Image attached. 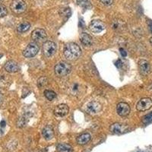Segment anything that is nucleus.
<instances>
[{
  "instance_id": "obj_12",
  "label": "nucleus",
  "mask_w": 152,
  "mask_h": 152,
  "mask_svg": "<svg viewBox=\"0 0 152 152\" xmlns=\"http://www.w3.org/2000/svg\"><path fill=\"white\" fill-rule=\"evenodd\" d=\"M4 69L9 73H15L19 71V66L15 61L9 60L5 64Z\"/></svg>"
},
{
  "instance_id": "obj_3",
  "label": "nucleus",
  "mask_w": 152,
  "mask_h": 152,
  "mask_svg": "<svg viewBox=\"0 0 152 152\" xmlns=\"http://www.w3.org/2000/svg\"><path fill=\"white\" fill-rule=\"evenodd\" d=\"M39 49V46L37 44L36 42L30 43L23 51V56L26 58H32L37 54Z\"/></svg>"
},
{
  "instance_id": "obj_34",
  "label": "nucleus",
  "mask_w": 152,
  "mask_h": 152,
  "mask_svg": "<svg viewBox=\"0 0 152 152\" xmlns=\"http://www.w3.org/2000/svg\"><path fill=\"white\" fill-rule=\"evenodd\" d=\"M2 56V54H0V59H1V57Z\"/></svg>"
},
{
  "instance_id": "obj_27",
  "label": "nucleus",
  "mask_w": 152,
  "mask_h": 152,
  "mask_svg": "<svg viewBox=\"0 0 152 152\" xmlns=\"http://www.w3.org/2000/svg\"><path fill=\"white\" fill-rule=\"evenodd\" d=\"M100 2L105 5H110L113 4V0H100Z\"/></svg>"
},
{
  "instance_id": "obj_14",
  "label": "nucleus",
  "mask_w": 152,
  "mask_h": 152,
  "mask_svg": "<svg viewBox=\"0 0 152 152\" xmlns=\"http://www.w3.org/2000/svg\"><path fill=\"white\" fill-rule=\"evenodd\" d=\"M138 67H139L140 72L144 75H147L151 71V66L149 62L145 59H142L138 62Z\"/></svg>"
},
{
  "instance_id": "obj_23",
  "label": "nucleus",
  "mask_w": 152,
  "mask_h": 152,
  "mask_svg": "<svg viewBox=\"0 0 152 152\" xmlns=\"http://www.w3.org/2000/svg\"><path fill=\"white\" fill-rule=\"evenodd\" d=\"M152 122V112L150 113L145 115L143 118H142V123L145 124H148V123H151Z\"/></svg>"
},
{
  "instance_id": "obj_20",
  "label": "nucleus",
  "mask_w": 152,
  "mask_h": 152,
  "mask_svg": "<svg viewBox=\"0 0 152 152\" xmlns=\"http://www.w3.org/2000/svg\"><path fill=\"white\" fill-rule=\"evenodd\" d=\"M44 95H45V97H47V100H53V99L56 98V94L54 91H53L50 90L44 91Z\"/></svg>"
},
{
  "instance_id": "obj_33",
  "label": "nucleus",
  "mask_w": 152,
  "mask_h": 152,
  "mask_svg": "<svg viewBox=\"0 0 152 152\" xmlns=\"http://www.w3.org/2000/svg\"><path fill=\"white\" fill-rule=\"evenodd\" d=\"M150 43H151V44L152 45V37L150 38Z\"/></svg>"
},
{
  "instance_id": "obj_11",
  "label": "nucleus",
  "mask_w": 152,
  "mask_h": 152,
  "mask_svg": "<svg viewBox=\"0 0 152 152\" xmlns=\"http://www.w3.org/2000/svg\"><path fill=\"white\" fill-rule=\"evenodd\" d=\"M116 112L120 116H128L130 113V107L128 104L124 102H120L117 104Z\"/></svg>"
},
{
  "instance_id": "obj_17",
  "label": "nucleus",
  "mask_w": 152,
  "mask_h": 152,
  "mask_svg": "<svg viewBox=\"0 0 152 152\" xmlns=\"http://www.w3.org/2000/svg\"><path fill=\"white\" fill-rule=\"evenodd\" d=\"M80 40L85 46H91L92 44V37L87 33H82L80 35Z\"/></svg>"
},
{
  "instance_id": "obj_22",
  "label": "nucleus",
  "mask_w": 152,
  "mask_h": 152,
  "mask_svg": "<svg viewBox=\"0 0 152 152\" xmlns=\"http://www.w3.org/2000/svg\"><path fill=\"white\" fill-rule=\"evenodd\" d=\"M47 78L45 77H41L40 78H39V80L37 81V86L40 88H43V87L46 86L47 85Z\"/></svg>"
},
{
  "instance_id": "obj_24",
  "label": "nucleus",
  "mask_w": 152,
  "mask_h": 152,
  "mask_svg": "<svg viewBox=\"0 0 152 152\" xmlns=\"http://www.w3.org/2000/svg\"><path fill=\"white\" fill-rule=\"evenodd\" d=\"M8 13V11L5 5L0 4V18L5 17Z\"/></svg>"
},
{
  "instance_id": "obj_28",
  "label": "nucleus",
  "mask_w": 152,
  "mask_h": 152,
  "mask_svg": "<svg viewBox=\"0 0 152 152\" xmlns=\"http://www.w3.org/2000/svg\"><path fill=\"white\" fill-rule=\"evenodd\" d=\"M119 50H120V53H121V55L123 56V57H126V55H127V53H126V51H125V50H123V49H122V48L119 49Z\"/></svg>"
},
{
  "instance_id": "obj_19",
  "label": "nucleus",
  "mask_w": 152,
  "mask_h": 152,
  "mask_svg": "<svg viewBox=\"0 0 152 152\" xmlns=\"http://www.w3.org/2000/svg\"><path fill=\"white\" fill-rule=\"evenodd\" d=\"M30 28H31V24L27 22V21H24V22H22L20 24H18L17 30L19 33H24V32L28 31L30 29Z\"/></svg>"
},
{
  "instance_id": "obj_2",
  "label": "nucleus",
  "mask_w": 152,
  "mask_h": 152,
  "mask_svg": "<svg viewBox=\"0 0 152 152\" xmlns=\"http://www.w3.org/2000/svg\"><path fill=\"white\" fill-rule=\"evenodd\" d=\"M72 70L71 65L66 62H60L55 66L54 71L56 75L59 77H63L70 73Z\"/></svg>"
},
{
  "instance_id": "obj_35",
  "label": "nucleus",
  "mask_w": 152,
  "mask_h": 152,
  "mask_svg": "<svg viewBox=\"0 0 152 152\" xmlns=\"http://www.w3.org/2000/svg\"><path fill=\"white\" fill-rule=\"evenodd\" d=\"M138 152H144V151H138Z\"/></svg>"
},
{
  "instance_id": "obj_9",
  "label": "nucleus",
  "mask_w": 152,
  "mask_h": 152,
  "mask_svg": "<svg viewBox=\"0 0 152 152\" xmlns=\"http://www.w3.org/2000/svg\"><path fill=\"white\" fill-rule=\"evenodd\" d=\"M31 38L34 40L35 42H42L47 39V34L46 31L41 28H37L31 34Z\"/></svg>"
},
{
  "instance_id": "obj_25",
  "label": "nucleus",
  "mask_w": 152,
  "mask_h": 152,
  "mask_svg": "<svg viewBox=\"0 0 152 152\" xmlns=\"http://www.w3.org/2000/svg\"><path fill=\"white\" fill-rule=\"evenodd\" d=\"M26 125V121H25V119L24 118H20L18 119L17 122V126L19 127V128H22L24 126Z\"/></svg>"
},
{
  "instance_id": "obj_32",
  "label": "nucleus",
  "mask_w": 152,
  "mask_h": 152,
  "mask_svg": "<svg viewBox=\"0 0 152 152\" xmlns=\"http://www.w3.org/2000/svg\"><path fill=\"white\" fill-rule=\"evenodd\" d=\"M150 30L152 33V22H151V24H150Z\"/></svg>"
},
{
  "instance_id": "obj_10",
  "label": "nucleus",
  "mask_w": 152,
  "mask_h": 152,
  "mask_svg": "<svg viewBox=\"0 0 152 152\" xmlns=\"http://www.w3.org/2000/svg\"><path fill=\"white\" fill-rule=\"evenodd\" d=\"M152 107V100L151 98L141 99L136 105V108L138 111H146Z\"/></svg>"
},
{
  "instance_id": "obj_7",
  "label": "nucleus",
  "mask_w": 152,
  "mask_h": 152,
  "mask_svg": "<svg viewBox=\"0 0 152 152\" xmlns=\"http://www.w3.org/2000/svg\"><path fill=\"white\" fill-rule=\"evenodd\" d=\"M106 25L103 21L100 20H94L91 21L89 25V29L91 32L94 34H98L102 32L104 30H105Z\"/></svg>"
},
{
  "instance_id": "obj_8",
  "label": "nucleus",
  "mask_w": 152,
  "mask_h": 152,
  "mask_svg": "<svg viewBox=\"0 0 152 152\" xmlns=\"http://www.w3.org/2000/svg\"><path fill=\"white\" fill-rule=\"evenodd\" d=\"M129 127L126 125L122 124V123H113V125H111V126L110 127V131L113 134H116V135H120V134H123L127 132Z\"/></svg>"
},
{
  "instance_id": "obj_5",
  "label": "nucleus",
  "mask_w": 152,
  "mask_h": 152,
  "mask_svg": "<svg viewBox=\"0 0 152 152\" xmlns=\"http://www.w3.org/2000/svg\"><path fill=\"white\" fill-rule=\"evenodd\" d=\"M43 54L47 57H51L56 52V45L53 41H46L43 46Z\"/></svg>"
},
{
  "instance_id": "obj_16",
  "label": "nucleus",
  "mask_w": 152,
  "mask_h": 152,
  "mask_svg": "<svg viewBox=\"0 0 152 152\" xmlns=\"http://www.w3.org/2000/svg\"><path fill=\"white\" fill-rule=\"evenodd\" d=\"M91 139V136L89 133H83L77 138V143L80 145H85L88 144Z\"/></svg>"
},
{
  "instance_id": "obj_1",
  "label": "nucleus",
  "mask_w": 152,
  "mask_h": 152,
  "mask_svg": "<svg viewBox=\"0 0 152 152\" xmlns=\"http://www.w3.org/2000/svg\"><path fill=\"white\" fill-rule=\"evenodd\" d=\"M81 54V50L77 43H69L64 49V56L69 60L74 61L78 59Z\"/></svg>"
},
{
  "instance_id": "obj_29",
  "label": "nucleus",
  "mask_w": 152,
  "mask_h": 152,
  "mask_svg": "<svg viewBox=\"0 0 152 152\" xmlns=\"http://www.w3.org/2000/svg\"><path fill=\"white\" fill-rule=\"evenodd\" d=\"M2 100H3V95H2V91H1V90H0V105L2 104Z\"/></svg>"
},
{
  "instance_id": "obj_31",
  "label": "nucleus",
  "mask_w": 152,
  "mask_h": 152,
  "mask_svg": "<svg viewBox=\"0 0 152 152\" xmlns=\"http://www.w3.org/2000/svg\"><path fill=\"white\" fill-rule=\"evenodd\" d=\"M5 121H3V120H2V121L1 122V126H2V127H3V126H5Z\"/></svg>"
},
{
  "instance_id": "obj_4",
  "label": "nucleus",
  "mask_w": 152,
  "mask_h": 152,
  "mask_svg": "<svg viewBox=\"0 0 152 152\" xmlns=\"http://www.w3.org/2000/svg\"><path fill=\"white\" fill-rule=\"evenodd\" d=\"M11 9L15 14H21L26 10V4L24 0H13L11 3Z\"/></svg>"
},
{
  "instance_id": "obj_18",
  "label": "nucleus",
  "mask_w": 152,
  "mask_h": 152,
  "mask_svg": "<svg viewBox=\"0 0 152 152\" xmlns=\"http://www.w3.org/2000/svg\"><path fill=\"white\" fill-rule=\"evenodd\" d=\"M57 150L59 152H72L73 148L69 144L61 143L57 145Z\"/></svg>"
},
{
  "instance_id": "obj_15",
  "label": "nucleus",
  "mask_w": 152,
  "mask_h": 152,
  "mask_svg": "<svg viewBox=\"0 0 152 152\" xmlns=\"http://www.w3.org/2000/svg\"><path fill=\"white\" fill-rule=\"evenodd\" d=\"M42 135L43 137L45 138L47 141H50L53 139L54 137V131L53 129L51 126H47L42 130Z\"/></svg>"
},
{
  "instance_id": "obj_21",
  "label": "nucleus",
  "mask_w": 152,
  "mask_h": 152,
  "mask_svg": "<svg viewBox=\"0 0 152 152\" xmlns=\"http://www.w3.org/2000/svg\"><path fill=\"white\" fill-rule=\"evenodd\" d=\"M112 28L114 30H119L123 28V22L119 20H114L112 23Z\"/></svg>"
},
{
  "instance_id": "obj_26",
  "label": "nucleus",
  "mask_w": 152,
  "mask_h": 152,
  "mask_svg": "<svg viewBox=\"0 0 152 152\" xmlns=\"http://www.w3.org/2000/svg\"><path fill=\"white\" fill-rule=\"evenodd\" d=\"M78 3L81 6H87V5H88L90 2L89 0H78Z\"/></svg>"
},
{
  "instance_id": "obj_13",
  "label": "nucleus",
  "mask_w": 152,
  "mask_h": 152,
  "mask_svg": "<svg viewBox=\"0 0 152 152\" xmlns=\"http://www.w3.org/2000/svg\"><path fill=\"white\" fill-rule=\"evenodd\" d=\"M69 111V107L66 104H59L54 110V114L56 116L62 117V116H65L66 115H67Z\"/></svg>"
},
{
  "instance_id": "obj_30",
  "label": "nucleus",
  "mask_w": 152,
  "mask_h": 152,
  "mask_svg": "<svg viewBox=\"0 0 152 152\" xmlns=\"http://www.w3.org/2000/svg\"><path fill=\"white\" fill-rule=\"evenodd\" d=\"M116 66H117V67H120V66H122V62H121V60H119H119H118L117 61V62H116Z\"/></svg>"
},
{
  "instance_id": "obj_6",
  "label": "nucleus",
  "mask_w": 152,
  "mask_h": 152,
  "mask_svg": "<svg viewBox=\"0 0 152 152\" xmlns=\"http://www.w3.org/2000/svg\"><path fill=\"white\" fill-rule=\"evenodd\" d=\"M101 109H102L101 104L97 101H94V100L88 103L86 105L87 113L91 114V115H96V114L99 113Z\"/></svg>"
}]
</instances>
